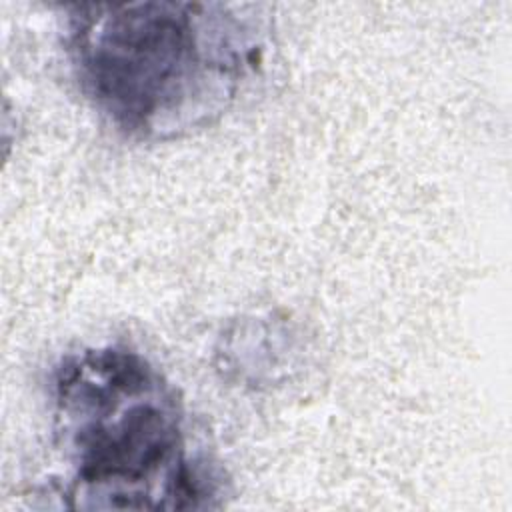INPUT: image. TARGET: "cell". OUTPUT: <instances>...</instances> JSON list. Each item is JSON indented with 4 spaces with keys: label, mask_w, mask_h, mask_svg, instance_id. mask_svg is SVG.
<instances>
[{
    "label": "cell",
    "mask_w": 512,
    "mask_h": 512,
    "mask_svg": "<svg viewBox=\"0 0 512 512\" xmlns=\"http://www.w3.org/2000/svg\"><path fill=\"white\" fill-rule=\"evenodd\" d=\"M60 496L74 510H204L224 490L194 442L176 388L142 354L94 346L60 360L52 380Z\"/></svg>",
    "instance_id": "cell-1"
},
{
    "label": "cell",
    "mask_w": 512,
    "mask_h": 512,
    "mask_svg": "<svg viewBox=\"0 0 512 512\" xmlns=\"http://www.w3.org/2000/svg\"><path fill=\"white\" fill-rule=\"evenodd\" d=\"M66 50L82 92L124 134L166 140L208 126L262 60V24L204 2L76 4Z\"/></svg>",
    "instance_id": "cell-2"
}]
</instances>
